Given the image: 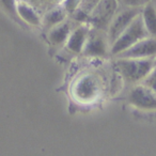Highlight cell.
I'll use <instances>...</instances> for the list:
<instances>
[{"instance_id": "cell-1", "label": "cell", "mask_w": 156, "mask_h": 156, "mask_svg": "<svg viewBox=\"0 0 156 156\" xmlns=\"http://www.w3.org/2000/svg\"><path fill=\"white\" fill-rule=\"evenodd\" d=\"M155 57L150 58H119L117 67L122 77L127 83H136L143 80L152 71H154Z\"/></svg>"}, {"instance_id": "cell-2", "label": "cell", "mask_w": 156, "mask_h": 156, "mask_svg": "<svg viewBox=\"0 0 156 156\" xmlns=\"http://www.w3.org/2000/svg\"><path fill=\"white\" fill-rule=\"evenodd\" d=\"M147 37H152V35H150V33L145 29L142 20H141V15L139 14L133 20V22L128 25L127 28L115 39V41L111 44L110 50L115 56H117L123 50L127 49L129 46H132L136 42L145 39Z\"/></svg>"}, {"instance_id": "cell-3", "label": "cell", "mask_w": 156, "mask_h": 156, "mask_svg": "<svg viewBox=\"0 0 156 156\" xmlns=\"http://www.w3.org/2000/svg\"><path fill=\"white\" fill-rule=\"evenodd\" d=\"M140 14L139 8H132L127 7V9H124L123 11L115 14L109 23L108 28V43L110 45L115 41L118 37L128 27V25L133 22L137 15Z\"/></svg>"}, {"instance_id": "cell-4", "label": "cell", "mask_w": 156, "mask_h": 156, "mask_svg": "<svg viewBox=\"0 0 156 156\" xmlns=\"http://www.w3.org/2000/svg\"><path fill=\"white\" fill-rule=\"evenodd\" d=\"M128 101L133 106L141 110H154L156 108L155 90L144 85H137L130 90Z\"/></svg>"}, {"instance_id": "cell-5", "label": "cell", "mask_w": 156, "mask_h": 156, "mask_svg": "<svg viewBox=\"0 0 156 156\" xmlns=\"http://www.w3.org/2000/svg\"><path fill=\"white\" fill-rule=\"evenodd\" d=\"M156 54V41L154 37H147L140 41L136 42L127 49L123 50L117 55L119 58H134V59H141V58H150V57H155Z\"/></svg>"}, {"instance_id": "cell-6", "label": "cell", "mask_w": 156, "mask_h": 156, "mask_svg": "<svg viewBox=\"0 0 156 156\" xmlns=\"http://www.w3.org/2000/svg\"><path fill=\"white\" fill-rule=\"evenodd\" d=\"M118 0H98L91 13V22L98 28H104L109 25L115 14Z\"/></svg>"}, {"instance_id": "cell-7", "label": "cell", "mask_w": 156, "mask_h": 156, "mask_svg": "<svg viewBox=\"0 0 156 156\" xmlns=\"http://www.w3.org/2000/svg\"><path fill=\"white\" fill-rule=\"evenodd\" d=\"M98 92V85L96 79L93 76H83L79 79L75 86L74 93L78 100L83 101V102H88L92 101Z\"/></svg>"}, {"instance_id": "cell-8", "label": "cell", "mask_w": 156, "mask_h": 156, "mask_svg": "<svg viewBox=\"0 0 156 156\" xmlns=\"http://www.w3.org/2000/svg\"><path fill=\"white\" fill-rule=\"evenodd\" d=\"M83 51L87 56L103 57L107 54V42L100 33H88L87 41L83 46Z\"/></svg>"}, {"instance_id": "cell-9", "label": "cell", "mask_w": 156, "mask_h": 156, "mask_svg": "<svg viewBox=\"0 0 156 156\" xmlns=\"http://www.w3.org/2000/svg\"><path fill=\"white\" fill-rule=\"evenodd\" d=\"M88 29L85 27H78L75 30L69 32L66 40V47L73 52L83 51L85 43L88 37Z\"/></svg>"}, {"instance_id": "cell-10", "label": "cell", "mask_w": 156, "mask_h": 156, "mask_svg": "<svg viewBox=\"0 0 156 156\" xmlns=\"http://www.w3.org/2000/svg\"><path fill=\"white\" fill-rule=\"evenodd\" d=\"M18 16L31 26H40L41 18L34 9L27 2H18L15 7Z\"/></svg>"}, {"instance_id": "cell-11", "label": "cell", "mask_w": 156, "mask_h": 156, "mask_svg": "<svg viewBox=\"0 0 156 156\" xmlns=\"http://www.w3.org/2000/svg\"><path fill=\"white\" fill-rule=\"evenodd\" d=\"M71 32V27L66 23H60L56 26L51 27L48 33V40L54 45H61L65 43Z\"/></svg>"}, {"instance_id": "cell-12", "label": "cell", "mask_w": 156, "mask_h": 156, "mask_svg": "<svg viewBox=\"0 0 156 156\" xmlns=\"http://www.w3.org/2000/svg\"><path fill=\"white\" fill-rule=\"evenodd\" d=\"M141 20L144 25L145 29L150 35L154 37L156 31V18H155V8H154L153 3H145L144 8L142 10V15H141Z\"/></svg>"}, {"instance_id": "cell-13", "label": "cell", "mask_w": 156, "mask_h": 156, "mask_svg": "<svg viewBox=\"0 0 156 156\" xmlns=\"http://www.w3.org/2000/svg\"><path fill=\"white\" fill-rule=\"evenodd\" d=\"M64 18H65L64 10L60 9V8H55V9H51L50 11H48L45 14V16H44V25L51 28V27L62 23L64 20Z\"/></svg>"}, {"instance_id": "cell-14", "label": "cell", "mask_w": 156, "mask_h": 156, "mask_svg": "<svg viewBox=\"0 0 156 156\" xmlns=\"http://www.w3.org/2000/svg\"><path fill=\"white\" fill-rule=\"evenodd\" d=\"M124 5L126 7H132V8H139L142 5L149 2V0H120Z\"/></svg>"}, {"instance_id": "cell-15", "label": "cell", "mask_w": 156, "mask_h": 156, "mask_svg": "<svg viewBox=\"0 0 156 156\" xmlns=\"http://www.w3.org/2000/svg\"><path fill=\"white\" fill-rule=\"evenodd\" d=\"M0 3H1V5H2L7 11H9L10 13L14 14L16 12L15 0H0Z\"/></svg>"}, {"instance_id": "cell-16", "label": "cell", "mask_w": 156, "mask_h": 156, "mask_svg": "<svg viewBox=\"0 0 156 156\" xmlns=\"http://www.w3.org/2000/svg\"><path fill=\"white\" fill-rule=\"evenodd\" d=\"M143 80H144V83H143V85L147 86V87L150 88V89L155 90V87H154V86H155V74H154V71H152L151 73L143 79Z\"/></svg>"}, {"instance_id": "cell-17", "label": "cell", "mask_w": 156, "mask_h": 156, "mask_svg": "<svg viewBox=\"0 0 156 156\" xmlns=\"http://www.w3.org/2000/svg\"><path fill=\"white\" fill-rule=\"evenodd\" d=\"M80 3V0H66L65 2V9L69 11H74L76 10L77 5Z\"/></svg>"}]
</instances>
